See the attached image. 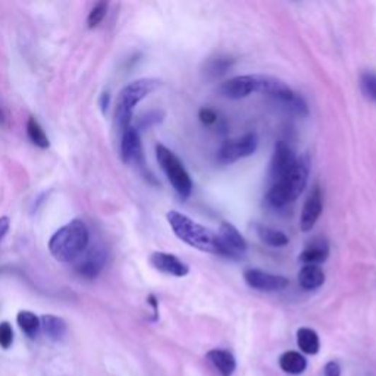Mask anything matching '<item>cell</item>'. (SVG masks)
Returning <instances> with one entry per match:
<instances>
[{
  "mask_svg": "<svg viewBox=\"0 0 376 376\" xmlns=\"http://www.w3.org/2000/svg\"><path fill=\"white\" fill-rule=\"evenodd\" d=\"M88 238L87 225L80 219H74L52 235L49 250L58 262L69 263L83 254L88 246Z\"/></svg>",
  "mask_w": 376,
  "mask_h": 376,
  "instance_id": "obj_1",
  "label": "cell"
},
{
  "mask_svg": "<svg viewBox=\"0 0 376 376\" xmlns=\"http://www.w3.org/2000/svg\"><path fill=\"white\" fill-rule=\"evenodd\" d=\"M166 219L171 225L174 234L188 246L197 250L219 254V242L216 233L203 227L192 218H188L177 211L168 212Z\"/></svg>",
  "mask_w": 376,
  "mask_h": 376,
  "instance_id": "obj_2",
  "label": "cell"
},
{
  "mask_svg": "<svg viewBox=\"0 0 376 376\" xmlns=\"http://www.w3.org/2000/svg\"><path fill=\"white\" fill-rule=\"evenodd\" d=\"M309 159L300 158L297 159L295 165L291 171L282 177L281 180L275 181L271 187V190L266 196L268 203L275 209L286 208L287 204L293 203L298 199V196L303 193L309 180Z\"/></svg>",
  "mask_w": 376,
  "mask_h": 376,
  "instance_id": "obj_3",
  "label": "cell"
},
{
  "mask_svg": "<svg viewBox=\"0 0 376 376\" xmlns=\"http://www.w3.org/2000/svg\"><path fill=\"white\" fill-rule=\"evenodd\" d=\"M160 84L162 83L158 78H141V80L133 81L121 90L119 96H118L117 110H115V122L121 133H124V131L129 127L136 106L144 98H147L150 93L158 90Z\"/></svg>",
  "mask_w": 376,
  "mask_h": 376,
  "instance_id": "obj_4",
  "label": "cell"
},
{
  "mask_svg": "<svg viewBox=\"0 0 376 376\" xmlns=\"http://www.w3.org/2000/svg\"><path fill=\"white\" fill-rule=\"evenodd\" d=\"M156 159L162 168V171L165 172L168 181L171 182L178 196L182 199L190 197L193 192V181L190 178V174L187 172L185 166L180 160V158L163 144H158Z\"/></svg>",
  "mask_w": 376,
  "mask_h": 376,
  "instance_id": "obj_5",
  "label": "cell"
},
{
  "mask_svg": "<svg viewBox=\"0 0 376 376\" xmlns=\"http://www.w3.org/2000/svg\"><path fill=\"white\" fill-rule=\"evenodd\" d=\"M269 75H259V74H249V75H238V77L230 78L219 87V94L225 99L238 100L249 98L253 93H263L265 94L266 84Z\"/></svg>",
  "mask_w": 376,
  "mask_h": 376,
  "instance_id": "obj_6",
  "label": "cell"
},
{
  "mask_svg": "<svg viewBox=\"0 0 376 376\" xmlns=\"http://www.w3.org/2000/svg\"><path fill=\"white\" fill-rule=\"evenodd\" d=\"M259 146V139L254 133L242 136L237 140H230L223 143L218 152V162L222 165H230L240 159L252 156Z\"/></svg>",
  "mask_w": 376,
  "mask_h": 376,
  "instance_id": "obj_7",
  "label": "cell"
},
{
  "mask_svg": "<svg viewBox=\"0 0 376 376\" xmlns=\"http://www.w3.org/2000/svg\"><path fill=\"white\" fill-rule=\"evenodd\" d=\"M216 235L219 242V256L241 259L246 254L247 242L233 223L222 222Z\"/></svg>",
  "mask_w": 376,
  "mask_h": 376,
  "instance_id": "obj_8",
  "label": "cell"
},
{
  "mask_svg": "<svg viewBox=\"0 0 376 376\" xmlns=\"http://www.w3.org/2000/svg\"><path fill=\"white\" fill-rule=\"evenodd\" d=\"M244 279H246L247 286L253 290L262 293H278L288 288L290 281L286 276L274 275L260 269H249L244 272Z\"/></svg>",
  "mask_w": 376,
  "mask_h": 376,
  "instance_id": "obj_9",
  "label": "cell"
},
{
  "mask_svg": "<svg viewBox=\"0 0 376 376\" xmlns=\"http://www.w3.org/2000/svg\"><path fill=\"white\" fill-rule=\"evenodd\" d=\"M322 211H324V196L321 188L316 185L303 206L302 216H300V230L303 233L312 231L317 219L321 218Z\"/></svg>",
  "mask_w": 376,
  "mask_h": 376,
  "instance_id": "obj_10",
  "label": "cell"
},
{
  "mask_svg": "<svg viewBox=\"0 0 376 376\" xmlns=\"http://www.w3.org/2000/svg\"><path fill=\"white\" fill-rule=\"evenodd\" d=\"M295 162H297V158L293 152V148L287 146L284 141H279L275 147V152H274L272 162H271V169H269L271 180L275 182L281 180L282 177H286L291 171Z\"/></svg>",
  "mask_w": 376,
  "mask_h": 376,
  "instance_id": "obj_11",
  "label": "cell"
},
{
  "mask_svg": "<svg viewBox=\"0 0 376 376\" xmlns=\"http://www.w3.org/2000/svg\"><path fill=\"white\" fill-rule=\"evenodd\" d=\"M150 263H152L153 268L158 269L159 272L166 274V275H172L177 278H182L190 272L188 265H185V263L180 260V257H177L175 254L156 252L150 256Z\"/></svg>",
  "mask_w": 376,
  "mask_h": 376,
  "instance_id": "obj_12",
  "label": "cell"
},
{
  "mask_svg": "<svg viewBox=\"0 0 376 376\" xmlns=\"http://www.w3.org/2000/svg\"><path fill=\"white\" fill-rule=\"evenodd\" d=\"M141 140L139 131L134 127H128L122 133L121 158L125 163L139 162L141 159Z\"/></svg>",
  "mask_w": 376,
  "mask_h": 376,
  "instance_id": "obj_13",
  "label": "cell"
},
{
  "mask_svg": "<svg viewBox=\"0 0 376 376\" xmlns=\"http://www.w3.org/2000/svg\"><path fill=\"white\" fill-rule=\"evenodd\" d=\"M206 359L215 368L221 376H233L237 369V360L231 351L213 348L206 354Z\"/></svg>",
  "mask_w": 376,
  "mask_h": 376,
  "instance_id": "obj_14",
  "label": "cell"
},
{
  "mask_svg": "<svg viewBox=\"0 0 376 376\" xmlns=\"http://www.w3.org/2000/svg\"><path fill=\"white\" fill-rule=\"evenodd\" d=\"M105 262H106V256L102 250H93L84 259L80 260L75 271H77V274L86 279H94L102 272Z\"/></svg>",
  "mask_w": 376,
  "mask_h": 376,
  "instance_id": "obj_15",
  "label": "cell"
},
{
  "mask_svg": "<svg viewBox=\"0 0 376 376\" xmlns=\"http://www.w3.org/2000/svg\"><path fill=\"white\" fill-rule=\"evenodd\" d=\"M328 256H329L328 241L324 238H316L305 249V252L300 254V260H302L305 265L319 266L328 259Z\"/></svg>",
  "mask_w": 376,
  "mask_h": 376,
  "instance_id": "obj_16",
  "label": "cell"
},
{
  "mask_svg": "<svg viewBox=\"0 0 376 376\" xmlns=\"http://www.w3.org/2000/svg\"><path fill=\"white\" fill-rule=\"evenodd\" d=\"M325 272L321 266L305 265L298 274V284L306 291H313L325 284Z\"/></svg>",
  "mask_w": 376,
  "mask_h": 376,
  "instance_id": "obj_17",
  "label": "cell"
},
{
  "mask_svg": "<svg viewBox=\"0 0 376 376\" xmlns=\"http://www.w3.org/2000/svg\"><path fill=\"white\" fill-rule=\"evenodd\" d=\"M279 368L288 375H302L307 369V360L306 357L294 350L286 351L279 357Z\"/></svg>",
  "mask_w": 376,
  "mask_h": 376,
  "instance_id": "obj_18",
  "label": "cell"
},
{
  "mask_svg": "<svg viewBox=\"0 0 376 376\" xmlns=\"http://www.w3.org/2000/svg\"><path fill=\"white\" fill-rule=\"evenodd\" d=\"M42 329L50 338L52 341H61L66 335L68 327L62 317L54 315H45L40 317Z\"/></svg>",
  "mask_w": 376,
  "mask_h": 376,
  "instance_id": "obj_19",
  "label": "cell"
},
{
  "mask_svg": "<svg viewBox=\"0 0 376 376\" xmlns=\"http://www.w3.org/2000/svg\"><path fill=\"white\" fill-rule=\"evenodd\" d=\"M297 346L302 353L315 356L321 350V338L312 328H300L297 331Z\"/></svg>",
  "mask_w": 376,
  "mask_h": 376,
  "instance_id": "obj_20",
  "label": "cell"
},
{
  "mask_svg": "<svg viewBox=\"0 0 376 376\" xmlns=\"http://www.w3.org/2000/svg\"><path fill=\"white\" fill-rule=\"evenodd\" d=\"M233 59L230 56H216V58L209 59L208 62L204 64V75L208 80H215L222 77L223 74H227V71H230V68L233 66Z\"/></svg>",
  "mask_w": 376,
  "mask_h": 376,
  "instance_id": "obj_21",
  "label": "cell"
},
{
  "mask_svg": "<svg viewBox=\"0 0 376 376\" xmlns=\"http://www.w3.org/2000/svg\"><path fill=\"white\" fill-rule=\"evenodd\" d=\"M16 322H18V327L21 328V331L30 338H34L42 328L40 317L28 310H21L20 313H18Z\"/></svg>",
  "mask_w": 376,
  "mask_h": 376,
  "instance_id": "obj_22",
  "label": "cell"
},
{
  "mask_svg": "<svg viewBox=\"0 0 376 376\" xmlns=\"http://www.w3.org/2000/svg\"><path fill=\"white\" fill-rule=\"evenodd\" d=\"M257 235L263 242L268 244L271 247H286L290 242V238L282 231L269 227H263V225H259L257 227Z\"/></svg>",
  "mask_w": 376,
  "mask_h": 376,
  "instance_id": "obj_23",
  "label": "cell"
},
{
  "mask_svg": "<svg viewBox=\"0 0 376 376\" xmlns=\"http://www.w3.org/2000/svg\"><path fill=\"white\" fill-rule=\"evenodd\" d=\"M27 134L28 139L31 140L33 144H35L37 147L40 148H47L50 146L49 143V137L46 136L45 129L42 128V125L39 124L35 118H30L28 124H27Z\"/></svg>",
  "mask_w": 376,
  "mask_h": 376,
  "instance_id": "obj_24",
  "label": "cell"
},
{
  "mask_svg": "<svg viewBox=\"0 0 376 376\" xmlns=\"http://www.w3.org/2000/svg\"><path fill=\"white\" fill-rule=\"evenodd\" d=\"M360 88L363 96L370 100L376 102V74L375 72H363L360 77Z\"/></svg>",
  "mask_w": 376,
  "mask_h": 376,
  "instance_id": "obj_25",
  "label": "cell"
},
{
  "mask_svg": "<svg viewBox=\"0 0 376 376\" xmlns=\"http://www.w3.org/2000/svg\"><path fill=\"white\" fill-rule=\"evenodd\" d=\"M106 12H107V4L106 2H99L96 6H94L88 15V20H87L88 28H96L103 21V18L106 16Z\"/></svg>",
  "mask_w": 376,
  "mask_h": 376,
  "instance_id": "obj_26",
  "label": "cell"
},
{
  "mask_svg": "<svg viewBox=\"0 0 376 376\" xmlns=\"http://www.w3.org/2000/svg\"><path fill=\"white\" fill-rule=\"evenodd\" d=\"M13 343V329L9 322H0V347L4 350L11 348Z\"/></svg>",
  "mask_w": 376,
  "mask_h": 376,
  "instance_id": "obj_27",
  "label": "cell"
},
{
  "mask_svg": "<svg viewBox=\"0 0 376 376\" xmlns=\"http://www.w3.org/2000/svg\"><path fill=\"white\" fill-rule=\"evenodd\" d=\"M199 118L200 121L204 124V125H212L216 122L218 119V115H216V112L211 107H203L200 110V114H199Z\"/></svg>",
  "mask_w": 376,
  "mask_h": 376,
  "instance_id": "obj_28",
  "label": "cell"
},
{
  "mask_svg": "<svg viewBox=\"0 0 376 376\" xmlns=\"http://www.w3.org/2000/svg\"><path fill=\"white\" fill-rule=\"evenodd\" d=\"M324 376H341V366L338 362L331 360L324 368Z\"/></svg>",
  "mask_w": 376,
  "mask_h": 376,
  "instance_id": "obj_29",
  "label": "cell"
},
{
  "mask_svg": "<svg viewBox=\"0 0 376 376\" xmlns=\"http://www.w3.org/2000/svg\"><path fill=\"white\" fill-rule=\"evenodd\" d=\"M8 230H9V218H6V216L0 218V241L4 240Z\"/></svg>",
  "mask_w": 376,
  "mask_h": 376,
  "instance_id": "obj_30",
  "label": "cell"
},
{
  "mask_svg": "<svg viewBox=\"0 0 376 376\" xmlns=\"http://www.w3.org/2000/svg\"><path fill=\"white\" fill-rule=\"evenodd\" d=\"M109 93H103L102 94V96H100V107H102V112H106V109H107V106H109Z\"/></svg>",
  "mask_w": 376,
  "mask_h": 376,
  "instance_id": "obj_31",
  "label": "cell"
},
{
  "mask_svg": "<svg viewBox=\"0 0 376 376\" xmlns=\"http://www.w3.org/2000/svg\"><path fill=\"white\" fill-rule=\"evenodd\" d=\"M0 124H5V115H4L2 109H0Z\"/></svg>",
  "mask_w": 376,
  "mask_h": 376,
  "instance_id": "obj_32",
  "label": "cell"
}]
</instances>
